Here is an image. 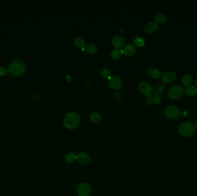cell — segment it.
Returning a JSON list of instances; mask_svg holds the SVG:
<instances>
[{
    "instance_id": "6da1fadb",
    "label": "cell",
    "mask_w": 197,
    "mask_h": 196,
    "mask_svg": "<svg viewBox=\"0 0 197 196\" xmlns=\"http://www.w3.org/2000/svg\"><path fill=\"white\" fill-rule=\"evenodd\" d=\"M80 123V117L78 113L74 112L68 113L63 119L65 126L70 129L76 128Z\"/></svg>"
},
{
    "instance_id": "d4e9b609",
    "label": "cell",
    "mask_w": 197,
    "mask_h": 196,
    "mask_svg": "<svg viewBox=\"0 0 197 196\" xmlns=\"http://www.w3.org/2000/svg\"><path fill=\"white\" fill-rule=\"evenodd\" d=\"M165 90V87L163 85H159L158 86L156 87V89L155 90V95H159L162 94L164 93V92Z\"/></svg>"
},
{
    "instance_id": "603a6c76",
    "label": "cell",
    "mask_w": 197,
    "mask_h": 196,
    "mask_svg": "<svg viewBox=\"0 0 197 196\" xmlns=\"http://www.w3.org/2000/svg\"><path fill=\"white\" fill-rule=\"evenodd\" d=\"M76 160V155L74 153H69L67 154L65 157V161L67 163H72Z\"/></svg>"
},
{
    "instance_id": "8fae6325",
    "label": "cell",
    "mask_w": 197,
    "mask_h": 196,
    "mask_svg": "<svg viewBox=\"0 0 197 196\" xmlns=\"http://www.w3.org/2000/svg\"><path fill=\"white\" fill-rule=\"evenodd\" d=\"M112 43L115 49H119L124 45V39L122 36L115 35L112 39Z\"/></svg>"
},
{
    "instance_id": "277c9868",
    "label": "cell",
    "mask_w": 197,
    "mask_h": 196,
    "mask_svg": "<svg viewBox=\"0 0 197 196\" xmlns=\"http://www.w3.org/2000/svg\"><path fill=\"white\" fill-rule=\"evenodd\" d=\"M164 114L167 119L175 120L179 117L181 114V111L179 108L176 106L170 105L164 109Z\"/></svg>"
},
{
    "instance_id": "484cf974",
    "label": "cell",
    "mask_w": 197,
    "mask_h": 196,
    "mask_svg": "<svg viewBox=\"0 0 197 196\" xmlns=\"http://www.w3.org/2000/svg\"><path fill=\"white\" fill-rule=\"evenodd\" d=\"M123 96H124V93H123V92L122 91H119V92H117L115 93L114 96H113V97L116 100H119V99L122 98Z\"/></svg>"
},
{
    "instance_id": "4fadbf2b",
    "label": "cell",
    "mask_w": 197,
    "mask_h": 196,
    "mask_svg": "<svg viewBox=\"0 0 197 196\" xmlns=\"http://www.w3.org/2000/svg\"><path fill=\"white\" fill-rule=\"evenodd\" d=\"M159 26L155 23H149L145 25L144 28L145 32L148 34H152L156 32V31L158 29Z\"/></svg>"
},
{
    "instance_id": "2e32d148",
    "label": "cell",
    "mask_w": 197,
    "mask_h": 196,
    "mask_svg": "<svg viewBox=\"0 0 197 196\" xmlns=\"http://www.w3.org/2000/svg\"><path fill=\"white\" fill-rule=\"evenodd\" d=\"M193 79V76L189 74H187L183 76L182 79V83L185 86L188 87L192 83Z\"/></svg>"
},
{
    "instance_id": "30bf717a",
    "label": "cell",
    "mask_w": 197,
    "mask_h": 196,
    "mask_svg": "<svg viewBox=\"0 0 197 196\" xmlns=\"http://www.w3.org/2000/svg\"><path fill=\"white\" fill-rule=\"evenodd\" d=\"M122 51L126 55L132 56L136 54V47L131 43H127L123 46Z\"/></svg>"
},
{
    "instance_id": "f1b7e54d",
    "label": "cell",
    "mask_w": 197,
    "mask_h": 196,
    "mask_svg": "<svg viewBox=\"0 0 197 196\" xmlns=\"http://www.w3.org/2000/svg\"><path fill=\"white\" fill-rule=\"evenodd\" d=\"M6 74V69L3 67H0V76H4Z\"/></svg>"
},
{
    "instance_id": "7402d4cb",
    "label": "cell",
    "mask_w": 197,
    "mask_h": 196,
    "mask_svg": "<svg viewBox=\"0 0 197 196\" xmlns=\"http://www.w3.org/2000/svg\"><path fill=\"white\" fill-rule=\"evenodd\" d=\"M185 94L188 96H194V94H196V93H197V89L195 87L193 86H188L185 91Z\"/></svg>"
},
{
    "instance_id": "ac0fdd59",
    "label": "cell",
    "mask_w": 197,
    "mask_h": 196,
    "mask_svg": "<svg viewBox=\"0 0 197 196\" xmlns=\"http://www.w3.org/2000/svg\"><path fill=\"white\" fill-rule=\"evenodd\" d=\"M86 51L91 54H95L98 51V46L93 43H88L86 47Z\"/></svg>"
},
{
    "instance_id": "f546056e",
    "label": "cell",
    "mask_w": 197,
    "mask_h": 196,
    "mask_svg": "<svg viewBox=\"0 0 197 196\" xmlns=\"http://www.w3.org/2000/svg\"><path fill=\"white\" fill-rule=\"evenodd\" d=\"M183 116H187L188 114V113L186 111H184L183 113Z\"/></svg>"
},
{
    "instance_id": "7a4b0ae2",
    "label": "cell",
    "mask_w": 197,
    "mask_h": 196,
    "mask_svg": "<svg viewBox=\"0 0 197 196\" xmlns=\"http://www.w3.org/2000/svg\"><path fill=\"white\" fill-rule=\"evenodd\" d=\"M25 65L20 60H15L12 62L8 67V72L14 76H19L24 73Z\"/></svg>"
},
{
    "instance_id": "9a60e30c",
    "label": "cell",
    "mask_w": 197,
    "mask_h": 196,
    "mask_svg": "<svg viewBox=\"0 0 197 196\" xmlns=\"http://www.w3.org/2000/svg\"><path fill=\"white\" fill-rule=\"evenodd\" d=\"M148 74L149 75L154 79L159 78L161 76L160 71L156 67H151L148 70Z\"/></svg>"
},
{
    "instance_id": "4dcf8cb0",
    "label": "cell",
    "mask_w": 197,
    "mask_h": 196,
    "mask_svg": "<svg viewBox=\"0 0 197 196\" xmlns=\"http://www.w3.org/2000/svg\"><path fill=\"white\" fill-rule=\"evenodd\" d=\"M194 85H195V86L197 87V79L195 81V82H194Z\"/></svg>"
},
{
    "instance_id": "ba28073f",
    "label": "cell",
    "mask_w": 197,
    "mask_h": 196,
    "mask_svg": "<svg viewBox=\"0 0 197 196\" xmlns=\"http://www.w3.org/2000/svg\"><path fill=\"white\" fill-rule=\"evenodd\" d=\"M138 89L141 93L147 96L151 95L153 91L152 85L147 82H140L138 85Z\"/></svg>"
},
{
    "instance_id": "5b68a950",
    "label": "cell",
    "mask_w": 197,
    "mask_h": 196,
    "mask_svg": "<svg viewBox=\"0 0 197 196\" xmlns=\"http://www.w3.org/2000/svg\"><path fill=\"white\" fill-rule=\"evenodd\" d=\"M185 93V90L183 86L176 85L171 87L168 92L169 98L173 100H176L180 98Z\"/></svg>"
},
{
    "instance_id": "cb8c5ba5",
    "label": "cell",
    "mask_w": 197,
    "mask_h": 196,
    "mask_svg": "<svg viewBox=\"0 0 197 196\" xmlns=\"http://www.w3.org/2000/svg\"><path fill=\"white\" fill-rule=\"evenodd\" d=\"M100 75L104 78H110L111 75V71L108 68H103L100 70Z\"/></svg>"
},
{
    "instance_id": "7c38bea8",
    "label": "cell",
    "mask_w": 197,
    "mask_h": 196,
    "mask_svg": "<svg viewBox=\"0 0 197 196\" xmlns=\"http://www.w3.org/2000/svg\"><path fill=\"white\" fill-rule=\"evenodd\" d=\"M76 160L80 163L86 165L88 164L90 161L89 156L85 152H80L76 155Z\"/></svg>"
},
{
    "instance_id": "52a82bcc",
    "label": "cell",
    "mask_w": 197,
    "mask_h": 196,
    "mask_svg": "<svg viewBox=\"0 0 197 196\" xmlns=\"http://www.w3.org/2000/svg\"><path fill=\"white\" fill-rule=\"evenodd\" d=\"M123 81L121 78L118 76H113L109 78V85L114 90H118L121 87Z\"/></svg>"
},
{
    "instance_id": "5bb4252c",
    "label": "cell",
    "mask_w": 197,
    "mask_h": 196,
    "mask_svg": "<svg viewBox=\"0 0 197 196\" xmlns=\"http://www.w3.org/2000/svg\"><path fill=\"white\" fill-rule=\"evenodd\" d=\"M167 16L162 13H157L154 17V21L156 24H162L167 21Z\"/></svg>"
},
{
    "instance_id": "8992f818",
    "label": "cell",
    "mask_w": 197,
    "mask_h": 196,
    "mask_svg": "<svg viewBox=\"0 0 197 196\" xmlns=\"http://www.w3.org/2000/svg\"><path fill=\"white\" fill-rule=\"evenodd\" d=\"M92 192L89 184L82 183L77 186V194L79 196H89Z\"/></svg>"
},
{
    "instance_id": "44dd1931",
    "label": "cell",
    "mask_w": 197,
    "mask_h": 196,
    "mask_svg": "<svg viewBox=\"0 0 197 196\" xmlns=\"http://www.w3.org/2000/svg\"><path fill=\"white\" fill-rule=\"evenodd\" d=\"M90 120L93 123H98L101 120V117L98 113H92L90 116Z\"/></svg>"
},
{
    "instance_id": "d6986e66",
    "label": "cell",
    "mask_w": 197,
    "mask_h": 196,
    "mask_svg": "<svg viewBox=\"0 0 197 196\" xmlns=\"http://www.w3.org/2000/svg\"><path fill=\"white\" fill-rule=\"evenodd\" d=\"M74 43L76 47H80V48H83L85 46L86 41L81 37H77L74 39Z\"/></svg>"
},
{
    "instance_id": "4316f807",
    "label": "cell",
    "mask_w": 197,
    "mask_h": 196,
    "mask_svg": "<svg viewBox=\"0 0 197 196\" xmlns=\"http://www.w3.org/2000/svg\"><path fill=\"white\" fill-rule=\"evenodd\" d=\"M145 104L148 106H152L153 105V98L152 97L151 95L147 96V98L145 99Z\"/></svg>"
},
{
    "instance_id": "83f0119b",
    "label": "cell",
    "mask_w": 197,
    "mask_h": 196,
    "mask_svg": "<svg viewBox=\"0 0 197 196\" xmlns=\"http://www.w3.org/2000/svg\"><path fill=\"white\" fill-rule=\"evenodd\" d=\"M161 100V98L159 95H155V97L153 98V101L154 104H159Z\"/></svg>"
},
{
    "instance_id": "ffe728a7",
    "label": "cell",
    "mask_w": 197,
    "mask_h": 196,
    "mask_svg": "<svg viewBox=\"0 0 197 196\" xmlns=\"http://www.w3.org/2000/svg\"><path fill=\"white\" fill-rule=\"evenodd\" d=\"M133 41L134 43V44L138 46V47H143L145 44V40L141 38V37L136 36L134 38H133Z\"/></svg>"
},
{
    "instance_id": "1f68e13d",
    "label": "cell",
    "mask_w": 197,
    "mask_h": 196,
    "mask_svg": "<svg viewBox=\"0 0 197 196\" xmlns=\"http://www.w3.org/2000/svg\"><path fill=\"white\" fill-rule=\"evenodd\" d=\"M195 126H196V127H197V121L196 122V124H195Z\"/></svg>"
},
{
    "instance_id": "e0dca14e",
    "label": "cell",
    "mask_w": 197,
    "mask_h": 196,
    "mask_svg": "<svg viewBox=\"0 0 197 196\" xmlns=\"http://www.w3.org/2000/svg\"><path fill=\"white\" fill-rule=\"evenodd\" d=\"M123 54V51L119 49H112L110 52L111 57L114 59H119Z\"/></svg>"
},
{
    "instance_id": "3957f363",
    "label": "cell",
    "mask_w": 197,
    "mask_h": 196,
    "mask_svg": "<svg viewBox=\"0 0 197 196\" xmlns=\"http://www.w3.org/2000/svg\"><path fill=\"white\" fill-rule=\"evenodd\" d=\"M196 131V126L190 122H185L182 123L178 128L180 135L185 137H188L193 135Z\"/></svg>"
},
{
    "instance_id": "9c48e42d",
    "label": "cell",
    "mask_w": 197,
    "mask_h": 196,
    "mask_svg": "<svg viewBox=\"0 0 197 196\" xmlns=\"http://www.w3.org/2000/svg\"><path fill=\"white\" fill-rule=\"evenodd\" d=\"M161 81L164 83H170L174 81L176 78V74L173 72H167L162 74L160 76Z\"/></svg>"
}]
</instances>
